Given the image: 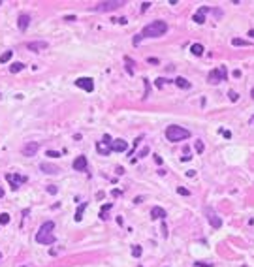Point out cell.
<instances>
[{"label":"cell","mask_w":254,"mask_h":267,"mask_svg":"<svg viewBox=\"0 0 254 267\" xmlns=\"http://www.w3.org/2000/svg\"><path fill=\"white\" fill-rule=\"evenodd\" d=\"M55 229V222L53 220H47V222H43L42 226H40L38 233H36V241L40 245H53L55 241H57V237H55L53 233Z\"/></svg>","instance_id":"6da1fadb"},{"label":"cell","mask_w":254,"mask_h":267,"mask_svg":"<svg viewBox=\"0 0 254 267\" xmlns=\"http://www.w3.org/2000/svg\"><path fill=\"white\" fill-rule=\"evenodd\" d=\"M167 32V23L164 21H152L149 25H145L141 30V38H158V36Z\"/></svg>","instance_id":"7a4b0ae2"},{"label":"cell","mask_w":254,"mask_h":267,"mask_svg":"<svg viewBox=\"0 0 254 267\" xmlns=\"http://www.w3.org/2000/svg\"><path fill=\"white\" fill-rule=\"evenodd\" d=\"M166 137L167 141H183V139H188L190 137V130H186V128L183 126H177V124H171L166 128Z\"/></svg>","instance_id":"3957f363"},{"label":"cell","mask_w":254,"mask_h":267,"mask_svg":"<svg viewBox=\"0 0 254 267\" xmlns=\"http://www.w3.org/2000/svg\"><path fill=\"white\" fill-rule=\"evenodd\" d=\"M226 75H228V70H226V66H218L216 70H213L211 74H209V83L211 85H218L220 81H226Z\"/></svg>","instance_id":"277c9868"},{"label":"cell","mask_w":254,"mask_h":267,"mask_svg":"<svg viewBox=\"0 0 254 267\" xmlns=\"http://www.w3.org/2000/svg\"><path fill=\"white\" fill-rule=\"evenodd\" d=\"M124 6V0H108V2H100L96 4L94 9L96 12H113V9Z\"/></svg>","instance_id":"5b68a950"},{"label":"cell","mask_w":254,"mask_h":267,"mask_svg":"<svg viewBox=\"0 0 254 267\" xmlns=\"http://www.w3.org/2000/svg\"><path fill=\"white\" fill-rule=\"evenodd\" d=\"M6 179L9 181V184H12V188H13V190H17V188H19V184L27 183V177H25V175H17V173H8Z\"/></svg>","instance_id":"8992f818"},{"label":"cell","mask_w":254,"mask_h":267,"mask_svg":"<svg viewBox=\"0 0 254 267\" xmlns=\"http://www.w3.org/2000/svg\"><path fill=\"white\" fill-rule=\"evenodd\" d=\"M205 214H207V220H209V224H211L215 229H218V228L222 226V220L216 216L215 211H211V207H205Z\"/></svg>","instance_id":"52a82bcc"},{"label":"cell","mask_w":254,"mask_h":267,"mask_svg":"<svg viewBox=\"0 0 254 267\" xmlns=\"http://www.w3.org/2000/svg\"><path fill=\"white\" fill-rule=\"evenodd\" d=\"M75 85H77L79 89L87 90V92H92V90H94V81L90 79V77H79L77 81H75Z\"/></svg>","instance_id":"ba28073f"},{"label":"cell","mask_w":254,"mask_h":267,"mask_svg":"<svg viewBox=\"0 0 254 267\" xmlns=\"http://www.w3.org/2000/svg\"><path fill=\"white\" fill-rule=\"evenodd\" d=\"M38 149H40V143L38 141H28L27 145L23 147V154L25 156H34L38 152Z\"/></svg>","instance_id":"9c48e42d"},{"label":"cell","mask_w":254,"mask_h":267,"mask_svg":"<svg viewBox=\"0 0 254 267\" xmlns=\"http://www.w3.org/2000/svg\"><path fill=\"white\" fill-rule=\"evenodd\" d=\"M87 166H89L87 156H77L74 160V164H72V167L75 169V171H87Z\"/></svg>","instance_id":"30bf717a"},{"label":"cell","mask_w":254,"mask_h":267,"mask_svg":"<svg viewBox=\"0 0 254 267\" xmlns=\"http://www.w3.org/2000/svg\"><path fill=\"white\" fill-rule=\"evenodd\" d=\"M111 151H115V152H126V151H128V143H126L124 139H113V141H111Z\"/></svg>","instance_id":"8fae6325"},{"label":"cell","mask_w":254,"mask_h":267,"mask_svg":"<svg viewBox=\"0 0 254 267\" xmlns=\"http://www.w3.org/2000/svg\"><path fill=\"white\" fill-rule=\"evenodd\" d=\"M28 25H30V15H28V13H21V15H19V19H17V27H19V30H21V32H25V30L28 28Z\"/></svg>","instance_id":"7c38bea8"},{"label":"cell","mask_w":254,"mask_h":267,"mask_svg":"<svg viewBox=\"0 0 254 267\" xmlns=\"http://www.w3.org/2000/svg\"><path fill=\"white\" fill-rule=\"evenodd\" d=\"M40 169H42L43 173H47V175H57L60 169L57 166H53V164H47V162H42L40 164Z\"/></svg>","instance_id":"4fadbf2b"},{"label":"cell","mask_w":254,"mask_h":267,"mask_svg":"<svg viewBox=\"0 0 254 267\" xmlns=\"http://www.w3.org/2000/svg\"><path fill=\"white\" fill-rule=\"evenodd\" d=\"M47 42H43V40H42V42H28L27 43V49H30V51H36V53H38V51H42V49H47Z\"/></svg>","instance_id":"5bb4252c"},{"label":"cell","mask_w":254,"mask_h":267,"mask_svg":"<svg viewBox=\"0 0 254 267\" xmlns=\"http://www.w3.org/2000/svg\"><path fill=\"white\" fill-rule=\"evenodd\" d=\"M207 12H211V8H207V6H201L200 9H198V13L194 15V21H196L198 25H203V23H205V17H203V15H205Z\"/></svg>","instance_id":"9a60e30c"},{"label":"cell","mask_w":254,"mask_h":267,"mask_svg":"<svg viewBox=\"0 0 254 267\" xmlns=\"http://www.w3.org/2000/svg\"><path fill=\"white\" fill-rule=\"evenodd\" d=\"M96 149H98V152L102 156H108L109 152H111V145H108V143H104V141H98L96 143Z\"/></svg>","instance_id":"2e32d148"},{"label":"cell","mask_w":254,"mask_h":267,"mask_svg":"<svg viewBox=\"0 0 254 267\" xmlns=\"http://www.w3.org/2000/svg\"><path fill=\"white\" fill-rule=\"evenodd\" d=\"M151 216H152V218H160V220H164V218L167 216V213H166L162 207H152V209H151Z\"/></svg>","instance_id":"e0dca14e"},{"label":"cell","mask_w":254,"mask_h":267,"mask_svg":"<svg viewBox=\"0 0 254 267\" xmlns=\"http://www.w3.org/2000/svg\"><path fill=\"white\" fill-rule=\"evenodd\" d=\"M85 209H87V203H81L79 207H77V211H75V222H81L83 220V213H85Z\"/></svg>","instance_id":"ac0fdd59"},{"label":"cell","mask_w":254,"mask_h":267,"mask_svg":"<svg viewBox=\"0 0 254 267\" xmlns=\"http://www.w3.org/2000/svg\"><path fill=\"white\" fill-rule=\"evenodd\" d=\"M175 85L179 87V89H190V87H192L190 81L185 79V77H177V79H175Z\"/></svg>","instance_id":"d6986e66"},{"label":"cell","mask_w":254,"mask_h":267,"mask_svg":"<svg viewBox=\"0 0 254 267\" xmlns=\"http://www.w3.org/2000/svg\"><path fill=\"white\" fill-rule=\"evenodd\" d=\"M190 51H192V55H196V56H201V55H203V45H201V43H192Z\"/></svg>","instance_id":"ffe728a7"},{"label":"cell","mask_w":254,"mask_h":267,"mask_svg":"<svg viewBox=\"0 0 254 267\" xmlns=\"http://www.w3.org/2000/svg\"><path fill=\"white\" fill-rule=\"evenodd\" d=\"M23 68H25L23 62H13L12 66H9V71H12V74H17V71H21Z\"/></svg>","instance_id":"44dd1931"},{"label":"cell","mask_w":254,"mask_h":267,"mask_svg":"<svg viewBox=\"0 0 254 267\" xmlns=\"http://www.w3.org/2000/svg\"><path fill=\"white\" fill-rule=\"evenodd\" d=\"M12 56H13V51H4V53L0 55V62H2V64H6L8 60L12 58Z\"/></svg>","instance_id":"7402d4cb"},{"label":"cell","mask_w":254,"mask_h":267,"mask_svg":"<svg viewBox=\"0 0 254 267\" xmlns=\"http://www.w3.org/2000/svg\"><path fill=\"white\" fill-rule=\"evenodd\" d=\"M111 207H113V203H105V205H102V211H100V218H102V220L108 218V216H105V213H108Z\"/></svg>","instance_id":"603a6c76"},{"label":"cell","mask_w":254,"mask_h":267,"mask_svg":"<svg viewBox=\"0 0 254 267\" xmlns=\"http://www.w3.org/2000/svg\"><path fill=\"white\" fill-rule=\"evenodd\" d=\"M232 43L235 45V47H247V45H248V42H245V40H241V38H233Z\"/></svg>","instance_id":"cb8c5ba5"},{"label":"cell","mask_w":254,"mask_h":267,"mask_svg":"<svg viewBox=\"0 0 254 267\" xmlns=\"http://www.w3.org/2000/svg\"><path fill=\"white\" fill-rule=\"evenodd\" d=\"M194 149H196V152H198V154H201V152L205 151V145H203V141H200V139H198V141L194 143Z\"/></svg>","instance_id":"d4e9b609"},{"label":"cell","mask_w":254,"mask_h":267,"mask_svg":"<svg viewBox=\"0 0 254 267\" xmlns=\"http://www.w3.org/2000/svg\"><path fill=\"white\" fill-rule=\"evenodd\" d=\"M8 222H9V214H8V213H2V214H0V224L6 226Z\"/></svg>","instance_id":"484cf974"},{"label":"cell","mask_w":254,"mask_h":267,"mask_svg":"<svg viewBox=\"0 0 254 267\" xmlns=\"http://www.w3.org/2000/svg\"><path fill=\"white\" fill-rule=\"evenodd\" d=\"M141 252H143V250H141V246H138V245H136L134 248H132V254H134L136 258H139V256H141Z\"/></svg>","instance_id":"4316f807"},{"label":"cell","mask_w":254,"mask_h":267,"mask_svg":"<svg viewBox=\"0 0 254 267\" xmlns=\"http://www.w3.org/2000/svg\"><path fill=\"white\" fill-rule=\"evenodd\" d=\"M228 96H230L232 102H237V100H239V94H237L235 90H230V92H228Z\"/></svg>","instance_id":"83f0119b"},{"label":"cell","mask_w":254,"mask_h":267,"mask_svg":"<svg viewBox=\"0 0 254 267\" xmlns=\"http://www.w3.org/2000/svg\"><path fill=\"white\" fill-rule=\"evenodd\" d=\"M147 154H149V147H143V149H141V151H139L138 158H143V156H147Z\"/></svg>","instance_id":"f1b7e54d"},{"label":"cell","mask_w":254,"mask_h":267,"mask_svg":"<svg viewBox=\"0 0 254 267\" xmlns=\"http://www.w3.org/2000/svg\"><path fill=\"white\" fill-rule=\"evenodd\" d=\"M47 192H49V194H57V192H58V188L55 186V184H49V186H47Z\"/></svg>","instance_id":"f546056e"},{"label":"cell","mask_w":254,"mask_h":267,"mask_svg":"<svg viewBox=\"0 0 254 267\" xmlns=\"http://www.w3.org/2000/svg\"><path fill=\"white\" fill-rule=\"evenodd\" d=\"M164 85H166V79H164V77H158V79H156V87H158V89H162Z\"/></svg>","instance_id":"4dcf8cb0"},{"label":"cell","mask_w":254,"mask_h":267,"mask_svg":"<svg viewBox=\"0 0 254 267\" xmlns=\"http://www.w3.org/2000/svg\"><path fill=\"white\" fill-rule=\"evenodd\" d=\"M162 235L167 237V226H166V220H162Z\"/></svg>","instance_id":"1f68e13d"},{"label":"cell","mask_w":254,"mask_h":267,"mask_svg":"<svg viewBox=\"0 0 254 267\" xmlns=\"http://www.w3.org/2000/svg\"><path fill=\"white\" fill-rule=\"evenodd\" d=\"M139 42H141V34H136L134 40H132V43H134V45H139Z\"/></svg>","instance_id":"d6a6232c"},{"label":"cell","mask_w":254,"mask_h":267,"mask_svg":"<svg viewBox=\"0 0 254 267\" xmlns=\"http://www.w3.org/2000/svg\"><path fill=\"white\" fill-rule=\"evenodd\" d=\"M47 156H51V158H58L60 152H57V151H47Z\"/></svg>","instance_id":"836d02e7"},{"label":"cell","mask_w":254,"mask_h":267,"mask_svg":"<svg viewBox=\"0 0 254 267\" xmlns=\"http://www.w3.org/2000/svg\"><path fill=\"white\" fill-rule=\"evenodd\" d=\"M177 192H179V194H183V196H188V190H186V188H183V186H179V188H177Z\"/></svg>","instance_id":"e575fe53"},{"label":"cell","mask_w":254,"mask_h":267,"mask_svg":"<svg viewBox=\"0 0 254 267\" xmlns=\"http://www.w3.org/2000/svg\"><path fill=\"white\" fill-rule=\"evenodd\" d=\"M220 134L226 137V139H230V137H232V132H230V130H220Z\"/></svg>","instance_id":"d590c367"},{"label":"cell","mask_w":254,"mask_h":267,"mask_svg":"<svg viewBox=\"0 0 254 267\" xmlns=\"http://www.w3.org/2000/svg\"><path fill=\"white\" fill-rule=\"evenodd\" d=\"M102 141H104V143H108V145H111V141H113V139H111V136H108V134H105V136H104V139H102Z\"/></svg>","instance_id":"8d00e7d4"},{"label":"cell","mask_w":254,"mask_h":267,"mask_svg":"<svg viewBox=\"0 0 254 267\" xmlns=\"http://www.w3.org/2000/svg\"><path fill=\"white\" fill-rule=\"evenodd\" d=\"M149 6H151V2H143V4H141V12H147Z\"/></svg>","instance_id":"74e56055"},{"label":"cell","mask_w":254,"mask_h":267,"mask_svg":"<svg viewBox=\"0 0 254 267\" xmlns=\"http://www.w3.org/2000/svg\"><path fill=\"white\" fill-rule=\"evenodd\" d=\"M147 62H149V64H158V58H152V56H149V58H147Z\"/></svg>","instance_id":"f35d334b"},{"label":"cell","mask_w":254,"mask_h":267,"mask_svg":"<svg viewBox=\"0 0 254 267\" xmlns=\"http://www.w3.org/2000/svg\"><path fill=\"white\" fill-rule=\"evenodd\" d=\"M121 194H123V192H121V190H111V196H115V198H119Z\"/></svg>","instance_id":"ab89813d"},{"label":"cell","mask_w":254,"mask_h":267,"mask_svg":"<svg viewBox=\"0 0 254 267\" xmlns=\"http://www.w3.org/2000/svg\"><path fill=\"white\" fill-rule=\"evenodd\" d=\"M115 21H117V23H121V25H126V23H128V21H126V17H121V19H115Z\"/></svg>","instance_id":"60d3db41"},{"label":"cell","mask_w":254,"mask_h":267,"mask_svg":"<svg viewBox=\"0 0 254 267\" xmlns=\"http://www.w3.org/2000/svg\"><path fill=\"white\" fill-rule=\"evenodd\" d=\"M196 265H201V267H213V263H201V261H196Z\"/></svg>","instance_id":"b9f144b4"},{"label":"cell","mask_w":254,"mask_h":267,"mask_svg":"<svg viewBox=\"0 0 254 267\" xmlns=\"http://www.w3.org/2000/svg\"><path fill=\"white\" fill-rule=\"evenodd\" d=\"M186 175H188V177H194L196 171H194V169H188V171H186Z\"/></svg>","instance_id":"7bdbcfd3"},{"label":"cell","mask_w":254,"mask_h":267,"mask_svg":"<svg viewBox=\"0 0 254 267\" xmlns=\"http://www.w3.org/2000/svg\"><path fill=\"white\" fill-rule=\"evenodd\" d=\"M152 156H154V160H156V164H162V158H160L158 154H152Z\"/></svg>","instance_id":"ee69618b"},{"label":"cell","mask_w":254,"mask_h":267,"mask_svg":"<svg viewBox=\"0 0 254 267\" xmlns=\"http://www.w3.org/2000/svg\"><path fill=\"white\" fill-rule=\"evenodd\" d=\"M233 77H241V70H235V71H233Z\"/></svg>","instance_id":"f6af8a7d"},{"label":"cell","mask_w":254,"mask_h":267,"mask_svg":"<svg viewBox=\"0 0 254 267\" xmlns=\"http://www.w3.org/2000/svg\"><path fill=\"white\" fill-rule=\"evenodd\" d=\"M248 36H250V38H254V28H252V30H248Z\"/></svg>","instance_id":"bcb514c9"},{"label":"cell","mask_w":254,"mask_h":267,"mask_svg":"<svg viewBox=\"0 0 254 267\" xmlns=\"http://www.w3.org/2000/svg\"><path fill=\"white\" fill-rule=\"evenodd\" d=\"M2 196H4V188L0 186V198H2Z\"/></svg>","instance_id":"7dc6e473"},{"label":"cell","mask_w":254,"mask_h":267,"mask_svg":"<svg viewBox=\"0 0 254 267\" xmlns=\"http://www.w3.org/2000/svg\"><path fill=\"white\" fill-rule=\"evenodd\" d=\"M250 124H252V126H254V115H252V119H250Z\"/></svg>","instance_id":"c3c4849f"},{"label":"cell","mask_w":254,"mask_h":267,"mask_svg":"<svg viewBox=\"0 0 254 267\" xmlns=\"http://www.w3.org/2000/svg\"><path fill=\"white\" fill-rule=\"evenodd\" d=\"M250 96H252V98H254V89H252V90H250Z\"/></svg>","instance_id":"681fc988"},{"label":"cell","mask_w":254,"mask_h":267,"mask_svg":"<svg viewBox=\"0 0 254 267\" xmlns=\"http://www.w3.org/2000/svg\"><path fill=\"white\" fill-rule=\"evenodd\" d=\"M21 267H25V265H21Z\"/></svg>","instance_id":"f907efd6"}]
</instances>
